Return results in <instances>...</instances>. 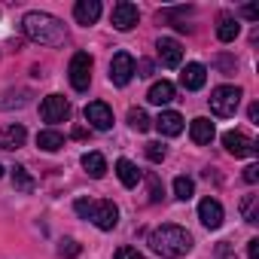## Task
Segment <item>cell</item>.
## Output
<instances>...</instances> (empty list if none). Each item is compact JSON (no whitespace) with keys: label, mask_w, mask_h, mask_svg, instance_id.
<instances>
[{"label":"cell","mask_w":259,"mask_h":259,"mask_svg":"<svg viewBox=\"0 0 259 259\" xmlns=\"http://www.w3.org/2000/svg\"><path fill=\"white\" fill-rule=\"evenodd\" d=\"M150 250L165 256V259H180V256H186L192 250V235L183 226L165 223V226L150 232Z\"/></svg>","instance_id":"6da1fadb"},{"label":"cell","mask_w":259,"mask_h":259,"mask_svg":"<svg viewBox=\"0 0 259 259\" xmlns=\"http://www.w3.org/2000/svg\"><path fill=\"white\" fill-rule=\"evenodd\" d=\"M22 28L28 34V40H34L40 46H61L67 40V28L49 13H28L22 19Z\"/></svg>","instance_id":"7a4b0ae2"},{"label":"cell","mask_w":259,"mask_h":259,"mask_svg":"<svg viewBox=\"0 0 259 259\" xmlns=\"http://www.w3.org/2000/svg\"><path fill=\"white\" fill-rule=\"evenodd\" d=\"M241 98H244V92H241L238 85H220V89H213L210 98H207V101H210V113L220 116V119H229V116H235Z\"/></svg>","instance_id":"3957f363"},{"label":"cell","mask_w":259,"mask_h":259,"mask_svg":"<svg viewBox=\"0 0 259 259\" xmlns=\"http://www.w3.org/2000/svg\"><path fill=\"white\" fill-rule=\"evenodd\" d=\"M92 55L89 52H76L70 58V67H67V76H70V85L76 92H89V82H92Z\"/></svg>","instance_id":"277c9868"},{"label":"cell","mask_w":259,"mask_h":259,"mask_svg":"<svg viewBox=\"0 0 259 259\" xmlns=\"http://www.w3.org/2000/svg\"><path fill=\"white\" fill-rule=\"evenodd\" d=\"M135 76V58L128 52H116L110 61V82L113 85H128Z\"/></svg>","instance_id":"5b68a950"},{"label":"cell","mask_w":259,"mask_h":259,"mask_svg":"<svg viewBox=\"0 0 259 259\" xmlns=\"http://www.w3.org/2000/svg\"><path fill=\"white\" fill-rule=\"evenodd\" d=\"M110 22H113L116 31H132V28L141 22V13H138L135 4H128V0H119V4L113 7V13H110Z\"/></svg>","instance_id":"8992f818"},{"label":"cell","mask_w":259,"mask_h":259,"mask_svg":"<svg viewBox=\"0 0 259 259\" xmlns=\"http://www.w3.org/2000/svg\"><path fill=\"white\" fill-rule=\"evenodd\" d=\"M40 116H43V122H67L70 119V104L61 98V95H49V98H43V104H40Z\"/></svg>","instance_id":"52a82bcc"},{"label":"cell","mask_w":259,"mask_h":259,"mask_svg":"<svg viewBox=\"0 0 259 259\" xmlns=\"http://www.w3.org/2000/svg\"><path fill=\"white\" fill-rule=\"evenodd\" d=\"M223 147H226L235 159L256 156V141H253V138H247L244 132H226V135H223Z\"/></svg>","instance_id":"ba28073f"},{"label":"cell","mask_w":259,"mask_h":259,"mask_svg":"<svg viewBox=\"0 0 259 259\" xmlns=\"http://www.w3.org/2000/svg\"><path fill=\"white\" fill-rule=\"evenodd\" d=\"M98 229H104V232H110V229H116V223H119V207L113 204V201H95V207H92V217H89Z\"/></svg>","instance_id":"9c48e42d"},{"label":"cell","mask_w":259,"mask_h":259,"mask_svg":"<svg viewBox=\"0 0 259 259\" xmlns=\"http://www.w3.org/2000/svg\"><path fill=\"white\" fill-rule=\"evenodd\" d=\"M85 119L92 128H98V132H107V128H113V110L104 104V101H92L85 107Z\"/></svg>","instance_id":"30bf717a"},{"label":"cell","mask_w":259,"mask_h":259,"mask_svg":"<svg viewBox=\"0 0 259 259\" xmlns=\"http://www.w3.org/2000/svg\"><path fill=\"white\" fill-rule=\"evenodd\" d=\"M25 141H28V132H25V125H19V122H13V125H7V128H0V150H19V147H25Z\"/></svg>","instance_id":"8fae6325"},{"label":"cell","mask_w":259,"mask_h":259,"mask_svg":"<svg viewBox=\"0 0 259 259\" xmlns=\"http://www.w3.org/2000/svg\"><path fill=\"white\" fill-rule=\"evenodd\" d=\"M198 220L207 226V229H220L223 226V204L217 198H201L198 204Z\"/></svg>","instance_id":"7c38bea8"},{"label":"cell","mask_w":259,"mask_h":259,"mask_svg":"<svg viewBox=\"0 0 259 259\" xmlns=\"http://www.w3.org/2000/svg\"><path fill=\"white\" fill-rule=\"evenodd\" d=\"M204 82H207V67H204V64H195V61H192V64L183 67V73H180V85H183V89L198 92Z\"/></svg>","instance_id":"4fadbf2b"},{"label":"cell","mask_w":259,"mask_h":259,"mask_svg":"<svg viewBox=\"0 0 259 259\" xmlns=\"http://www.w3.org/2000/svg\"><path fill=\"white\" fill-rule=\"evenodd\" d=\"M159 58H162L165 67H177L183 61V46L177 40H171V37H162L159 40Z\"/></svg>","instance_id":"5bb4252c"},{"label":"cell","mask_w":259,"mask_h":259,"mask_svg":"<svg viewBox=\"0 0 259 259\" xmlns=\"http://www.w3.org/2000/svg\"><path fill=\"white\" fill-rule=\"evenodd\" d=\"M73 19L79 25H95L101 19V0H79L73 7Z\"/></svg>","instance_id":"9a60e30c"},{"label":"cell","mask_w":259,"mask_h":259,"mask_svg":"<svg viewBox=\"0 0 259 259\" xmlns=\"http://www.w3.org/2000/svg\"><path fill=\"white\" fill-rule=\"evenodd\" d=\"M156 128H159L162 135H168V138H177V135L183 132V116L174 113V110H165V113L156 119Z\"/></svg>","instance_id":"2e32d148"},{"label":"cell","mask_w":259,"mask_h":259,"mask_svg":"<svg viewBox=\"0 0 259 259\" xmlns=\"http://www.w3.org/2000/svg\"><path fill=\"white\" fill-rule=\"evenodd\" d=\"M189 138H192V144H198V147H204V144H210L213 141V122L210 119H192V125H189Z\"/></svg>","instance_id":"e0dca14e"},{"label":"cell","mask_w":259,"mask_h":259,"mask_svg":"<svg viewBox=\"0 0 259 259\" xmlns=\"http://www.w3.org/2000/svg\"><path fill=\"white\" fill-rule=\"evenodd\" d=\"M238 34H241V25H238V19H235V16H229V13H223V16L217 19V37H220L223 43H232Z\"/></svg>","instance_id":"ac0fdd59"},{"label":"cell","mask_w":259,"mask_h":259,"mask_svg":"<svg viewBox=\"0 0 259 259\" xmlns=\"http://www.w3.org/2000/svg\"><path fill=\"white\" fill-rule=\"evenodd\" d=\"M116 174H119L122 186H128V189H135V186L141 183V171H138V165H135V162H128V159H119V162H116Z\"/></svg>","instance_id":"d6986e66"},{"label":"cell","mask_w":259,"mask_h":259,"mask_svg":"<svg viewBox=\"0 0 259 259\" xmlns=\"http://www.w3.org/2000/svg\"><path fill=\"white\" fill-rule=\"evenodd\" d=\"M37 147H40L43 153H58V150L64 147V135L55 132V128H46V132L37 135Z\"/></svg>","instance_id":"ffe728a7"},{"label":"cell","mask_w":259,"mask_h":259,"mask_svg":"<svg viewBox=\"0 0 259 259\" xmlns=\"http://www.w3.org/2000/svg\"><path fill=\"white\" fill-rule=\"evenodd\" d=\"M174 95H177V92H174V82L162 79V82H156V85L150 89L147 101H150V104H159V107H162V104H171V101H174Z\"/></svg>","instance_id":"44dd1931"},{"label":"cell","mask_w":259,"mask_h":259,"mask_svg":"<svg viewBox=\"0 0 259 259\" xmlns=\"http://www.w3.org/2000/svg\"><path fill=\"white\" fill-rule=\"evenodd\" d=\"M82 168H85V174H89L92 180H101V177L107 174V159H104L101 153H85V156H82Z\"/></svg>","instance_id":"7402d4cb"},{"label":"cell","mask_w":259,"mask_h":259,"mask_svg":"<svg viewBox=\"0 0 259 259\" xmlns=\"http://www.w3.org/2000/svg\"><path fill=\"white\" fill-rule=\"evenodd\" d=\"M13 186H16V192H25V195H31V192L37 189V180L28 174V168L16 165V168H13Z\"/></svg>","instance_id":"603a6c76"},{"label":"cell","mask_w":259,"mask_h":259,"mask_svg":"<svg viewBox=\"0 0 259 259\" xmlns=\"http://www.w3.org/2000/svg\"><path fill=\"white\" fill-rule=\"evenodd\" d=\"M241 217L244 223H259V195H244L241 198Z\"/></svg>","instance_id":"cb8c5ba5"},{"label":"cell","mask_w":259,"mask_h":259,"mask_svg":"<svg viewBox=\"0 0 259 259\" xmlns=\"http://www.w3.org/2000/svg\"><path fill=\"white\" fill-rule=\"evenodd\" d=\"M128 125H132L135 132H150V128H153V119H150L141 107H132V110H128Z\"/></svg>","instance_id":"d4e9b609"},{"label":"cell","mask_w":259,"mask_h":259,"mask_svg":"<svg viewBox=\"0 0 259 259\" xmlns=\"http://www.w3.org/2000/svg\"><path fill=\"white\" fill-rule=\"evenodd\" d=\"M28 101H31V92L19 89V92H7L4 98H0V107H4V110H10V107H25Z\"/></svg>","instance_id":"484cf974"},{"label":"cell","mask_w":259,"mask_h":259,"mask_svg":"<svg viewBox=\"0 0 259 259\" xmlns=\"http://www.w3.org/2000/svg\"><path fill=\"white\" fill-rule=\"evenodd\" d=\"M174 195H177L180 201H189V198L195 195V183H192V177H183V174H180V177L174 180Z\"/></svg>","instance_id":"4316f807"},{"label":"cell","mask_w":259,"mask_h":259,"mask_svg":"<svg viewBox=\"0 0 259 259\" xmlns=\"http://www.w3.org/2000/svg\"><path fill=\"white\" fill-rule=\"evenodd\" d=\"M147 186H150V204H159L165 195V186L159 180V174H147Z\"/></svg>","instance_id":"83f0119b"},{"label":"cell","mask_w":259,"mask_h":259,"mask_svg":"<svg viewBox=\"0 0 259 259\" xmlns=\"http://www.w3.org/2000/svg\"><path fill=\"white\" fill-rule=\"evenodd\" d=\"M82 253V247H79V241H73V238H64L61 244H58V256L61 259H76Z\"/></svg>","instance_id":"f1b7e54d"},{"label":"cell","mask_w":259,"mask_h":259,"mask_svg":"<svg viewBox=\"0 0 259 259\" xmlns=\"http://www.w3.org/2000/svg\"><path fill=\"white\" fill-rule=\"evenodd\" d=\"M165 156H168V150H165L162 144H147V159H150V162L159 165V162H165Z\"/></svg>","instance_id":"f546056e"},{"label":"cell","mask_w":259,"mask_h":259,"mask_svg":"<svg viewBox=\"0 0 259 259\" xmlns=\"http://www.w3.org/2000/svg\"><path fill=\"white\" fill-rule=\"evenodd\" d=\"M92 207H95V201H89V198H76V204H73V210H76L79 220H89L92 217Z\"/></svg>","instance_id":"4dcf8cb0"},{"label":"cell","mask_w":259,"mask_h":259,"mask_svg":"<svg viewBox=\"0 0 259 259\" xmlns=\"http://www.w3.org/2000/svg\"><path fill=\"white\" fill-rule=\"evenodd\" d=\"M113 259H147L141 250H135V247H119L116 253H113Z\"/></svg>","instance_id":"1f68e13d"},{"label":"cell","mask_w":259,"mask_h":259,"mask_svg":"<svg viewBox=\"0 0 259 259\" xmlns=\"http://www.w3.org/2000/svg\"><path fill=\"white\" fill-rule=\"evenodd\" d=\"M135 73H138V76H153V61H147V58L138 61V64H135Z\"/></svg>","instance_id":"d6a6232c"},{"label":"cell","mask_w":259,"mask_h":259,"mask_svg":"<svg viewBox=\"0 0 259 259\" xmlns=\"http://www.w3.org/2000/svg\"><path fill=\"white\" fill-rule=\"evenodd\" d=\"M244 180H247V183H256V180H259V165H247V168H244Z\"/></svg>","instance_id":"836d02e7"},{"label":"cell","mask_w":259,"mask_h":259,"mask_svg":"<svg viewBox=\"0 0 259 259\" xmlns=\"http://www.w3.org/2000/svg\"><path fill=\"white\" fill-rule=\"evenodd\" d=\"M241 13H244V16H247L250 22H259V7H256V4H247V7H244Z\"/></svg>","instance_id":"e575fe53"},{"label":"cell","mask_w":259,"mask_h":259,"mask_svg":"<svg viewBox=\"0 0 259 259\" xmlns=\"http://www.w3.org/2000/svg\"><path fill=\"white\" fill-rule=\"evenodd\" d=\"M247 259H259V238L247 241Z\"/></svg>","instance_id":"d590c367"},{"label":"cell","mask_w":259,"mask_h":259,"mask_svg":"<svg viewBox=\"0 0 259 259\" xmlns=\"http://www.w3.org/2000/svg\"><path fill=\"white\" fill-rule=\"evenodd\" d=\"M247 116H250V122H259V104H250Z\"/></svg>","instance_id":"8d00e7d4"},{"label":"cell","mask_w":259,"mask_h":259,"mask_svg":"<svg viewBox=\"0 0 259 259\" xmlns=\"http://www.w3.org/2000/svg\"><path fill=\"white\" fill-rule=\"evenodd\" d=\"M85 135H89V132H85V128H73V138H76V141H82Z\"/></svg>","instance_id":"74e56055"},{"label":"cell","mask_w":259,"mask_h":259,"mask_svg":"<svg viewBox=\"0 0 259 259\" xmlns=\"http://www.w3.org/2000/svg\"><path fill=\"white\" fill-rule=\"evenodd\" d=\"M0 174H4V168H0Z\"/></svg>","instance_id":"f35d334b"}]
</instances>
